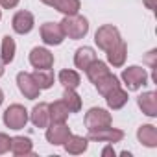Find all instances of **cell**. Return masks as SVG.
I'll return each mask as SVG.
<instances>
[{"instance_id": "ba28073f", "label": "cell", "mask_w": 157, "mask_h": 157, "mask_svg": "<svg viewBox=\"0 0 157 157\" xmlns=\"http://www.w3.org/2000/svg\"><path fill=\"white\" fill-rule=\"evenodd\" d=\"M109 115H107V111H104V109H91L89 113H87V117H85V124H87V128L93 131V129H102V128H105L107 124H109Z\"/></svg>"}, {"instance_id": "7c38bea8", "label": "cell", "mask_w": 157, "mask_h": 157, "mask_svg": "<svg viewBox=\"0 0 157 157\" xmlns=\"http://www.w3.org/2000/svg\"><path fill=\"white\" fill-rule=\"evenodd\" d=\"M89 139L91 140H107V142H115V140H120L122 139V131H113V129H107V128H102L98 131H91L89 133Z\"/></svg>"}, {"instance_id": "d4e9b609", "label": "cell", "mask_w": 157, "mask_h": 157, "mask_svg": "<svg viewBox=\"0 0 157 157\" xmlns=\"http://www.w3.org/2000/svg\"><path fill=\"white\" fill-rule=\"evenodd\" d=\"M139 105L146 111V115H150V117H153V115H155V107H153V94H151V93H148L146 96H140V98H139Z\"/></svg>"}, {"instance_id": "7402d4cb", "label": "cell", "mask_w": 157, "mask_h": 157, "mask_svg": "<svg viewBox=\"0 0 157 157\" xmlns=\"http://www.w3.org/2000/svg\"><path fill=\"white\" fill-rule=\"evenodd\" d=\"M13 57H15V43H13V39L10 35H6L4 41H2V61L11 63Z\"/></svg>"}, {"instance_id": "9c48e42d", "label": "cell", "mask_w": 157, "mask_h": 157, "mask_svg": "<svg viewBox=\"0 0 157 157\" xmlns=\"http://www.w3.org/2000/svg\"><path fill=\"white\" fill-rule=\"evenodd\" d=\"M68 137H70V131L63 122H54V126L46 131V139L52 144H63L68 140Z\"/></svg>"}, {"instance_id": "9a60e30c", "label": "cell", "mask_w": 157, "mask_h": 157, "mask_svg": "<svg viewBox=\"0 0 157 157\" xmlns=\"http://www.w3.org/2000/svg\"><path fill=\"white\" fill-rule=\"evenodd\" d=\"M48 111H50V118L54 122H65L67 115L70 113L65 102H54L52 105H48Z\"/></svg>"}, {"instance_id": "8fae6325", "label": "cell", "mask_w": 157, "mask_h": 157, "mask_svg": "<svg viewBox=\"0 0 157 157\" xmlns=\"http://www.w3.org/2000/svg\"><path fill=\"white\" fill-rule=\"evenodd\" d=\"M43 2L54 6L57 11L65 15H76V11L80 10V0H43Z\"/></svg>"}, {"instance_id": "4fadbf2b", "label": "cell", "mask_w": 157, "mask_h": 157, "mask_svg": "<svg viewBox=\"0 0 157 157\" xmlns=\"http://www.w3.org/2000/svg\"><path fill=\"white\" fill-rule=\"evenodd\" d=\"M48 118H50V113H48V105L46 104H39L33 107L32 111V122L39 128H44L48 124Z\"/></svg>"}, {"instance_id": "2e32d148", "label": "cell", "mask_w": 157, "mask_h": 157, "mask_svg": "<svg viewBox=\"0 0 157 157\" xmlns=\"http://www.w3.org/2000/svg\"><path fill=\"white\" fill-rule=\"evenodd\" d=\"M85 70H87V76L91 78V80H93L94 83L100 80L102 76H105V74L109 72V70H107V67H105L102 61H96V59H94V61H93V63H91Z\"/></svg>"}, {"instance_id": "f546056e", "label": "cell", "mask_w": 157, "mask_h": 157, "mask_svg": "<svg viewBox=\"0 0 157 157\" xmlns=\"http://www.w3.org/2000/svg\"><path fill=\"white\" fill-rule=\"evenodd\" d=\"M2 72H4V68H2V63H0V76H2Z\"/></svg>"}, {"instance_id": "484cf974", "label": "cell", "mask_w": 157, "mask_h": 157, "mask_svg": "<svg viewBox=\"0 0 157 157\" xmlns=\"http://www.w3.org/2000/svg\"><path fill=\"white\" fill-rule=\"evenodd\" d=\"M139 139H140V140H146L148 146H153V144H155V139H153V128H151V126H144V128H140V131H139Z\"/></svg>"}, {"instance_id": "5bb4252c", "label": "cell", "mask_w": 157, "mask_h": 157, "mask_svg": "<svg viewBox=\"0 0 157 157\" xmlns=\"http://www.w3.org/2000/svg\"><path fill=\"white\" fill-rule=\"evenodd\" d=\"M94 59H96L94 52H93L91 48L83 46V48H80V50L76 52V59H74V61H76V67H78V68H83V70H85Z\"/></svg>"}, {"instance_id": "30bf717a", "label": "cell", "mask_w": 157, "mask_h": 157, "mask_svg": "<svg viewBox=\"0 0 157 157\" xmlns=\"http://www.w3.org/2000/svg\"><path fill=\"white\" fill-rule=\"evenodd\" d=\"M33 28V15L28 11H19L13 17V30L17 33H28Z\"/></svg>"}, {"instance_id": "f1b7e54d", "label": "cell", "mask_w": 157, "mask_h": 157, "mask_svg": "<svg viewBox=\"0 0 157 157\" xmlns=\"http://www.w3.org/2000/svg\"><path fill=\"white\" fill-rule=\"evenodd\" d=\"M107 153H115V151H113L111 148H105V150H104V155H107Z\"/></svg>"}, {"instance_id": "52a82bcc", "label": "cell", "mask_w": 157, "mask_h": 157, "mask_svg": "<svg viewBox=\"0 0 157 157\" xmlns=\"http://www.w3.org/2000/svg\"><path fill=\"white\" fill-rule=\"evenodd\" d=\"M30 61H32V65L35 68L46 70V68H50L54 65V56L44 48H33L32 54H30Z\"/></svg>"}, {"instance_id": "603a6c76", "label": "cell", "mask_w": 157, "mask_h": 157, "mask_svg": "<svg viewBox=\"0 0 157 157\" xmlns=\"http://www.w3.org/2000/svg\"><path fill=\"white\" fill-rule=\"evenodd\" d=\"M63 98H65V104H67L68 111H80L82 102H80V96H78V94L74 93V89H65Z\"/></svg>"}, {"instance_id": "44dd1931", "label": "cell", "mask_w": 157, "mask_h": 157, "mask_svg": "<svg viewBox=\"0 0 157 157\" xmlns=\"http://www.w3.org/2000/svg\"><path fill=\"white\" fill-rule=\"evenodd\" d=\"M65 148L70 151V153H80V151H83L85 148H87V139H83V137H68V140H67V144H65Z\"/></svg>"}, {"instance_id": "ac0fdd59", "label": "cell", "mask_w": 157, "mask_h": 157, "mask_svg": "<svg viewBox=\"0 0 157 157\" xmlns=\"http://www.w3.org/2000/svg\"><path fill=\"white\" fill-rule=\"evenodd\" d=\"M33 76V80H35V83L39 85V89H48V87H52V83H54V74L46 68V70H39L37 68V72L35 74H32Z\"/></svg>"}, {"instance_id": "6da1fadb", "label": "cell", "mask_w": 157, "mask_h": 157, "mask_svg": "<svg viewBox=\"0 0 157 157\" xmlns=\"http://www.w3.org/2000/svg\"><path fill=\"white\" fill-rule=\"evenodd\" d=\"M61 28H63V33L68 35L70 39H80L87 33L89 30V24L83 17H78V15H68L63 22H61Z\"/></svg>"}, {"instance_id": "8992f818", "label": "cell", "mask_w": 157, "mask_h": 157, "mask_svg": "<svg viewBox=\"0 0 157 157\" xmlns=\"http://www.w3.org/2000/svg\"><path fill=\"white\" fill-rule=\"evenodd\" d=\"M41 35L46 44H61V41L65 37L61 24H54V22H46L41 28Z\"/></svg>"}, {"instance_id": "4316f807", "label": "cell", "mask_w": 157, "mask_h": 157, "mask_svg": "<svg viewBox=\"0 0 157 157\" xmlns=\"http://www.w3.org/2000/svg\"><path fill=\"white\" fill-rule=\"evenodd\" d=\"M8 148H10V139H8L6 135L0 133V153H4Z\"/></svg>"}, {"instance_id": "83f0119b", "label": "cell", "mask_w": 157, "mask_h": 157, "mask_svg": "<svg viewBox=\"0 0 157 157\" xmlns=\"http://www.w3.org/2000/svg\"><path fill=\"white\" fill-rule=\"evenodd\" d=\"M0 4H2L4 8H15L19 4V0H0Z\"/></svg>"}, {"instance_id": "3957f363", "label": "cell", "mask_w": 157, "mask_h": 157, "mask_svg": "<svg viewBox=\"0 0 157 157\" xmlns=\"http://www.w3.org/2000/svg\"><path fill=\"white\" fill-rule=\"evenodd\" d=\"M17 83H19L21 93H22L26 98L33 100V98L39 96V91H41V89H39V85L35 83V80H33V76H32V74L21 72V74L17 76Z\"/></svg>"}, {"instance_id": "5b68a950", "label": "cell", "mask_w": 157, "mask_h": 157, "mask_svg": "<svg viewBox=\"0 0 157 157\" xmlns=\"http://www.w3.org/2000/svg\"><path fill=\"white\" fill-rule=\"evenodd\" d=\"M122 78H124L128 89L129 91H135L140 85H144V82H146V72L142 68H139V67H129L128 70H124Z\"/></svg>"}, {"instance_id": "cb8c5ba5", "label": "cell", "mask_w": 157, "mask_h": 157, "mask_svg": "<svg viewBox=\"0 0 157 157\" xmlns=\"http://www.w3.org/2000/svg\"><path fill=\"white\" fill-rule=\"evenodd\" d=\"M105 98H107V104L117 109V107H122V105H124V102H126V93H122V91L117 87V89H113L111 93H107Z\"/></svg>"}, {"instance_id": "4dcf8cb0", "label": "cell", "mask_w": 157, "mask_h": 157, "mask_svg": "<svg viewBox=\"0 0 157 157\" xmlns=\"http://www.w3.org/2000/svg\"><path fill=\"white\" fill-rule=\"evenodd\" d=\"M0 104H2V91H0Z\"/></svg>"}, {"instance_id": "277c9868", "label": "cell", "mask_w": 157, "mask_h": 157, "mask_svg": "<svg viewBox=\"0 0 157 157\" xmlns=\"http://www.w3.org/2000/svg\"><path fill=\"white\" fill-rule=\"evenodd\" d=\"M118 41H120L118 32H117L113 26H104V28H100V30L96 32V44H98L100 48H104V50L113 48Z\"/></svg>"}, {"instance_id": "ffe728a7", "label": "cell", "mask_w": 157, "mask_h": 157, "mask_svg": "<svg viewBox=\"0 0 157 157\" xmlns=\"http://www.w3.org/2000/svg\"><path fill=\"white\" fill-rule=\"evenodd\" d=\"M59 82L67 87V89H76L80 85V76H78L74 70H63L59 74Z\"/></svg>"}, {"instance_id": "e0dca14e", "label": "cell", "mask_w": 157, "mask_h": 157, "mask_svg": "<svg viewBox=\"0 0 157 157\" xmlns=\"http://www.w3.org/2000/svg\"><path fill=\"white\" fill-rule=\"evenodd\" d=\"M10 146L13 150V153L21 155V153H30L32 151V140L24 139V137H15L10 140Z\"/></svg>"}, {"instance_id": "d6986e66", "label": "cell", "mask_w": 157, "mask_h": 157, "mask_svg": "<svg viewBox=\"0 0 157 157\" xmlns=\"http://www.w3.org/2000/svg\"><path fill=\"white\" fill-rule=\"evenodd\" d=\"M109 54H107V57H109V61L113 63V65H122L124 63V56H126V46H124V43H117L113 48H109L107 50Z\"/></svg>"}, {"instance_id": "7a4b0ae2", "label": "cell", "mask_w": 157, "mask_h": 157, "mask_svg": "<svg viewBox=\"0 0 157 157\" xmlns=\"http://www.w3.org/2000/svg\"><path fill=\"white\" fill-rule=\"evenodd\" d=\"M4 122L11 128V129H21L24 128V124L28 122V115H26V109L22 105H11L8 107V111L4 113Z\"/></svg>"}]
</instances>
